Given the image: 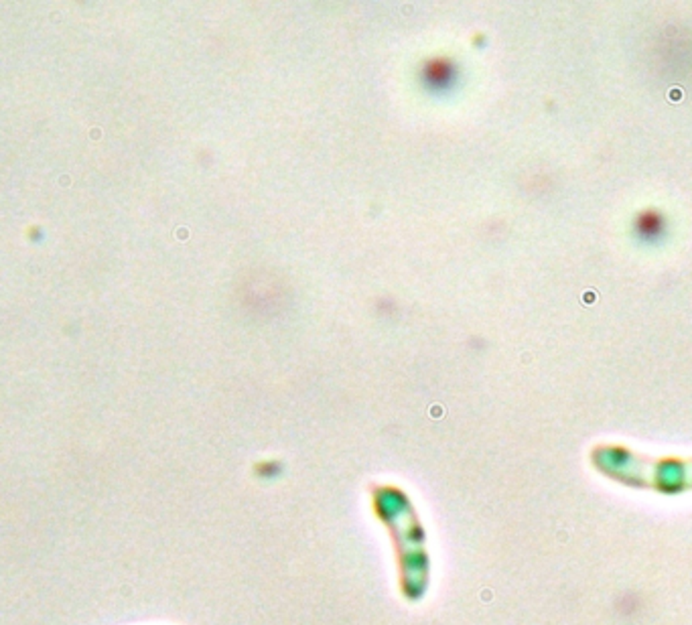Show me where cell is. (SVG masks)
<instances>
[{"label": "cell", "instance_id": "2", "mask_svg": "<svg viewBox=\"0 0 692 625\" xmlns=\"http://www.w3.org/2000/svg\"><path fill=\"white\" fill-rule=\"evenodd\" d=\"M426 77L433 86L445 88L453 79V67L447 61H433L426 70Z\"/></svg>", "mask_w": 692, "mask_h": 625}, {"label": "cell", "instance_id": "1", "mask_svg": "<svg viewBox=\"0 0 692 625\" xmlns=\"http://www.w3.org/2000/svg\"><path fill=\"white\" fill-rule=\"evenodd\" d=\"M664 225H666L664 218L654 209H648L636 221V232H638L639 238L656 239L664 234Z\"/></svg>", "mask_w": 692, "mask_h": 625}]
</instances>
